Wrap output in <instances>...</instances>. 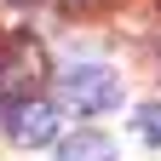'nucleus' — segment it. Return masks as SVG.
I'll return each instance as SVG.
<instances>
[{
  "label": "nucleus",
  "mask_w": 161,
  "mask_h": 161,
  "mask_svg": "<svg viewBox=\"0 0 161 161\" xmlns=\"http://www.w3.org/2000/svg\"><path fill=\"white\" fill-rule=\"evenodd\" d=\"M64 104L75 115H104V109L121 104V80L104 64H69L64 69Z\"/></svg>",
  "instance_id": "nucleus-1"
},
{
  "label": "nucleus",
  "mask_w": 161,
  "mask_h": 161,
  "mask_svg": "<svg viewBox=\"0 0 161 161\" xmlns=\"http://www.w3.org/2000/svg\"><path fill=\"white\" fill-rule=\"evenodd\" d=\"M40 80H46V46L35 35H12L6 52H0V86L12 98H35Z\"/></svg>",
  "instance_id": "nucleus-2"
},
{
  "label": "nucleus",
  "mask_w": 161,
  "mask_h": 161,
  "mask_svg": "<svg viewBox=\"0 0 161 161\" xmlns=\"http://www.w3.org/2000/svg\"><path fill=\"white\" fill-rule=\"evenodd\" d=\"M6 138L23 150H40L58 138V109L46 104V98H12L6 104Z\"/></svg>",
  "instance_id": "nucleus-3"
},
{
  "label": "nucleus",
  "mask_w": 161,
  "mask_h": 161,
  "mask_svg": "<svg viewBox=\"0 0 161 161\" xmlns=\"http://www.w3.org/2000/svg\"><path fill=\"white\" fill-rule=\"evenodd\" d=\"M58 161H115V144L104 132H75L64 150H58Z\"/></svg>",
  "instance_id": "nucleus-4"
},
{
  "label": "nucleus",
  "mask_w": 161,
  "mask_h": 161,
  "mask_svg": "<svg viewBox=\"0 0 161 161\" xmlns=\"http://www.w3.org/2000/svg\"><path fill=\"white\" fill-rule=\"evenodd\" d=\"M138 138H144V144H161V104L138 109Z\"/></svg>",
  "instance_id": "nucleus-5"
}]
</instances>
